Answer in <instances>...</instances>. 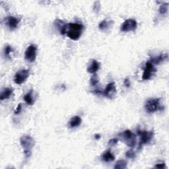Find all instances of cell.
Segmentation results:
<instances>
[{
    "label": "cell",
    "mask_w": 169,
    "mask_h": 169,
    "mask_svg": "<svg viewBox=\"0 0 169 169\" xmlns=\"http://www.w3.org/2000/svg\"><path fill=\"white\" fill-rule=\"evenodd\" d=\"M84 29L83 25L77 23H64L60 29L61 34H67L70 39L77 40L81 37Z\"/></svg>",
    "instance_id": "6da1fadb"
},
{
    "label": "cell",
    "mask_w": 169,
    "mask_h": 169,
    "mask_svg": "<svg viewBox=\"0 0 169 169\" xmlns=\"http://www.w3.org/2000/svg\"><path fill=\"white\" fill-rule=\"evenodd\" d=\"M20 143L24 150V155L25 159H29L31 156V150L35 145V141L30 135H23L20 138Z\"/></svg>",
    "instance_id": "7a4b0ae2"
},
{
    "label": "cell",
    "mask_w": 169,
    "mask_h": 169,
    "mask_svg": "<svg viewBox=\"0 0 169 169\" xmlns=\"http://www.w3.org/2000/svg\"><path fill=\"white\" fill-rule=\"evenodd\" d=\"M145 108L148 113H154L158 110H163L164 107L161 106L159 98H150L146 102Z\"/></svg>",
    "instance_id": "3957f363"
},
{
    "label": "cell",
    "mask_w": 169,
    "mask_h": 169,
    "mask_svg": "<svg viewBox=\"0 0 169 169\" xmlns=\"http://www.w3.org/2000/svg\"><path fill=\"white\" fill-rule=\"evenodd\" d=\"M122 136L125 143H126L128 147L134 148L136 145V135L133 132H131L129 129H126L122 133Z\"/></svg>",
    "instance_id": "277c9868"
},
{
    "label": "cell",
    "mask_w": 169,
    "mask_h": 169,
    "mask_svg": "<svg viewBox=\"0 0 169 169\" xmlns=\"http://www.w3.org/2000/svg\"><path fill=\"white\" fill-rule=\"evenodd\" d=\"M137 133L140 136V148L141 147L142 145H145L151 142L154 136L153 131H141L137 130Z\"/></svg>",
    "instance_id": "5b68a950"
},
{
    "label": "cell",
    "mask_w": 169,
    "mask_h": 169,
    "mask_svg": "<svg viewBox=\"0 0 169 169\" xmlns=\"http://www.w3.org/2000/svg\"><path fill=\"white\" fill-rule=\"evenodd\" d=\"M29 75V70H21L18 71L14 76V82L17 85H21L27 81Z\"/></svg>",
    "instance_id": "8992f818"
},
{
    "label": "cell",
    "mask_w": 169,
    "mask_h": 169,
    "mask_svg": "<svg viewBox=\"0 0 169 169\" xmlns=\"http://www.w3.org/2000/svg\"><path fill=\"white\" fill-rule=\"evenodd\" d=\"M156 70L149 61H147L145 64V67L144 70V72L142 76V79L143 80H149L153 76V75L156 73Z\"/></svg>",
    "instance_id": "52a82bcc"
},
{
    "label": "cell",
    "mask_w": 169,
    "mask_h": 169,
    "mask_svg": "<svg viewBox=\"0 0 169 169\" xmlns=\"http://www.w3.org/2000/svg\"><path fill=\"white\" fill-rule=\"evenodd\" d=\"M37 47L34 45L28 46L24 52V58L29 62H34L36 58Z\"/></svg>",
    "instance_id": "ba28073f"
},
{
    "label": "cell",
    "mask_w": 169,
    "mask_h": 169,
    "mask_svg": "<svg viewBox=\"0 0 169 169\" xmlns=\"http://www.w3.org/2000/svg\"><path fill=\"white\" fill-rule=\"evenodd\" d=\"M137 27V21L132 18H129L125 21L121 25L120 30L122 32H129V31H134Z\"/></svg>",
    "instance_id": "9c48e42d"
},
{
    "label": "cell",
    "mask_w": 169,
    "mask_h": 169,
    "mask_svg": "<svg viewBox=\"0 0 169 169\" xmlns=\"http://www.w3.org/2000/svg\"><path fill=\"white\" fill-rule=\"evenodd\" d=\"M116 93V88L114 82L110 83L107 85L103 91L104 95L108 98H113Z\"/></svg>",
    "instance_id": "30bf717a"
},
{
    "label": "cell",
    "mask_w": 169,
    "mask_h": 169,
    "mask_svg": "<svg viewBox=\"0 0 169 169\" xmlns=\"http://www.w3.org/2000/svg\"><path fill=\"white\" fill-rule=\"evenodd\" d=\"M20 20L17 17L13 16H9L6 18V24L10 30H13L17 28L18 24L19 23Z\"/></svg>",
    "instance_id": "8fae6325"
},
{
    "label": "cell",
    "mask_w": 169,
    "mask_h": 169,
    "mask_svg": "<svg viewBox=\"0 0 169 169\" xmlns=\"http://www.w3.org/2000/svg\"><path fill=\"white\" fill-rule=\"evenodd\" d=\"M100 64L96 60H92L89 66L87 67V71L89 73H96V72L99 70Z\"/></svg>",
    "instance_id": "7c38bea8"
},
{
    "label": "cell",
    "mask_w": 169,
    "mask_h": 169,
    "mask_svg": "<svg viewBox=\"0 0 169 169\" xmlns=\"http://www.w3.org/2000/svg\"><path fill=\"white\" fill-rule=\"evenodd\" d=\"M168 58V54H162L158 56H156V57L152 58L150 60V62L152 64H159L161 62L164 61L165 60Z\"/></svg>",
    "instance_id": "4fadbf2b"
},
{
    "label": "cell",
    "mask_w": 169,
    "mask_h": 169,
    "mask_svg": "<svg viewBox=\"0 0 169 169\" xmlns=\"http://www.w3.org/2000/svg\"><path fill=\"white\" fill-rule=\"evenodd\" d=\"M101 159L104 162H112L114 161L115 156L110 151L108 150V151H106L103 153L101 156Z\"/></svg>",
    "instance_id": "5bb4252c"
},
{
    "label": "cell",
    "mask_w": 169,
    "mask_h": 169,
    "mask_svg": "<svg viewBox=\"0 0 169 169\" xmlns=\"http://www.w3.org/2000/svg\"><path fill=\"white\" fill-rule=\"evenodd\" d=\"M13 92V88H5L2 90L1 92V95H0V99L1 101H3L5 99H8Z\"/></svg>",
    "instance_id": "9a60e30c"
},
{
    "label": "cell",
    "mask_w": 169,
    "mask_h": 169,
    "mask_svg": "<svg viewBox=\"0 0 169 169\" xmlns=\"http://www.w3.org/2000/svg\"><path fill=\"white\" fill-rule=\"evenodd\" d=\"M81 123H82V120H81V118L78 116H75L71 118V120H70V123H69V125H70V128H77L81 124Z\"/></svg>",
    "instance_id": "2e32d148"
},
{
    "label": "cell",
    "mask_w": 169,
    "mask_h": 169,
    "mask_svg": "<svg viewBox=\"0 0 169 169\" xmlns=\"http://www.w3.org/2000/svg\"><path fill=\"white\" fill-rule=\"evenodd\" d=\"M113 21H108V20H103L98 24V28L101 30L104 31L108 30L113 24Z\"/></svg>",
    "instance_id": "e0dca14e"
},
{
    "label": "cell",
    "mask_w": 169,
    "mask_h": 169,
    "mask_svg": "<svg viewBox=\"0 0 169 169\" xmlns=\"http://www.w3.org/2000/svg\"><path fill=\"white\" fill-rule=\"evenodd\" d=\"M33 90H30L28 93L24 96V101L29 105H33L34 103V99L33 95Z\"/></svg>",
    "instance_id": "ac0fdd59"
},
{
    "label": "cell",
    "mask_w": 169,
    "mask_h": 169,
    "mask_svg": "<svg viewBox=\"0 0 169 169\" xmlns=\"http://www.w3.org/2000/svg\"><path fill=\"white\" fill-rule=\"evenodd\" d=\"M128 162L125 160H119L118 161L114 166V168L116 169H125L127 168Z\"/></svg>",
    "instance_id": "d6986e66"
},
{
    "label": "cell",
    "mask_w": 169,
    "mask_h": 169,
    "mask_svg": "<svg viewBox=\"0 0 169 169\" xmlns=\"http://www.w3.org/2000/svg\"><path fill=\"white\" fill-rule=\"evenodd\" d=\"M168 10V3H162L159 8V13L161 15H165L166 14Z\"/></svg>",
    "instance_id": "ffe728a7"
},
{
    "label": "cell",
    "mask_w": 169,
    "mask_h": 169,
    "mask_svg": "<svg viewBox=\"0 0 169 169\" xmlns=\"http://www.w3.org/2000/svg\"><path fill=\"white\" fill-rule=\"evenodd\" d=\"M90 83L92 86H95L99 83V79L96 73H94L93 76L91 77Z\"/></svg>",
    "instance_id": "44dd1931"
},
{
    "label": "cell",
    "mask_w": 169,
    "mask_h": 169,
    "mask_svg": "<svg viewBox=\"0 0 169 169\" xmlns=\"http://www.w3.org/2000/svg\"><path fill=\"white\" fill-rule=\"evenodd\" d=\"M13 48H12L11 46L9 45L6 46L4 49V54L5 57L8 58H10V54L12 52H13Z\"/></svg>",
    "instance_id": "7402d4cb"
},
{
    "label": "cell",
    "mask_w": 169,
    "mask_h": 169,
    "mask_svg": "<svg viewBox=\"0 0 169 169\" xmlns=\"http://www.w3.org/2000/svg\"><path fill=\"white\" fill-rule=\"evenodd\" d=\"M126 156L128 159H134L135 158L136 154L133 150H129L126 153Z\"/></svg>",
    "instance_id": "603a6c76"
},
{
    "label": "cell",
    "mask_w": 169,
    "mask_h": 169,
    "mask_svg": "<svg viewBox=\"0 0 169 169\" xmlns=\"http://www.w3.org/2000/svg\"><path fill=\"white\" fill-rule=\"evenodd\" d=\"M118 139H115V138L114 139H111L108 141V145L110 146H111V147L114 146V145H116V144L118 143Z\"/></svg>",
    "instance_id": "cb8c5ba5"
},
{
    "label": "cell",
    "mask_w": 169,
    "mask_h": 169,
    "mask_svg": "<svg viewBox=\"0 0 169 169\" xmlns=\"http://www.w3.org/2000/svg\"><path fill=\"white\" fill-rule=\"evenodd\" d=\"M22 110V104H18L17 108H16L15 111V114H18L21 112Z\"/></svg>",
    "instance_id": "d4e9b609"
},
{
    "label": "cell",
    "mask_w": 169,
    "mask_h": 169,
    "mask_svg": "<svg viewBox=\"0 0 169 169\" xmlns=\"http://www.w3.org/2000/svg\"><path fill=\"white\" fill-rule=\"evenodd\" d=\"M155 168L162 169V168H166V165H165V163H159V164H156V165L155 166Z\"/></svg>",
    "instance_id": "484cf974"
},
{
    "label": "cell",
    "mask_w": 169,
    "mask_h": 169,
    "mask_svg": "<svg viewBox=\"0 0 169 169\" xmlns=\"http://www.w3.org/2000/svg\"><path fill=\"white\" fill-rule=\"evenodd\" d=\"M125 87H127V88H128V87H130V81H129V79L128 78H126V79H125L124 81V83Z\"/></svg>",
    "instance_id": "4316f807"
},
{
    "label": "cell",
    "mask_w": 169,
    "mask_h": 169,
    "mask_svg": "<svg viewBox=\"0 0 169 169\" xmlns=\"http://www.w3.org/2000/svg\"><path fill=\"white\" fill-rule=\"evenodd\" d=\"M95 139L96 140H99L100 138H101V135H100L99 134H96L95 135Z\"/></svg>",
    "instance_id": "83f0119b"
}]
</instances>
